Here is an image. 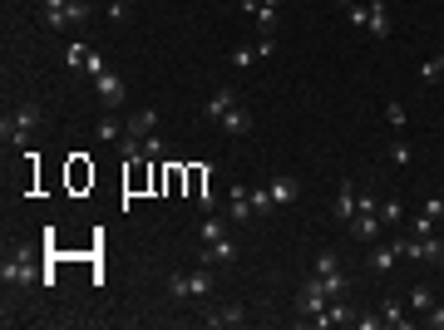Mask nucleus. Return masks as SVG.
I'll use <instances>...</instances> for the list:
<instances>
[{"instance_id": "nucleus-13", "label": "nucleus", "mask_w": 444, "mask_h": 330, "mask_svg": "<svg viewBox=\"0 0 444 330\" xmlns=\"http://www.w3.org/2000/svg\"><path fill=\"white\" fill-rule=\"evenodd\" d=\"M395 261H400V237H395V241H385V246H375V251H370V271H375V276H385V271H390V266H395Z\"/></svg>"}, {"instance_id": "nucleus-31", "label": "nucleus", "mask_w": 444, "mask_h": 330, "mask_svg": "<svg viewBox=\"0 0 444 330\" xmlns=\"http://www.w3.org/2000/svg\"><path fill=\"white\" fill-rule=\"evenodd\" d=\"M143 158H163V143H158V138H153V133H148V138H143Z\"/></svg>"}, {"instance_id": "nucleus-29", "label": "nucleus", "mask_w": 444, "mask_h": 330, "mask_svg": "<svg viewBox=\"0 0 444 330\" xmlns=\"http://www.w3.org/2000/svg\"><path fill=\"white\" fill-rule=\"evenodd\" d=\"M400 217H405V207H400L395 198H385V203H380V222H400Z\"/></svg>"}, {"instance_id": "nucleus-16", "label": "nucleus", "mask_w": 444, "mask_h": 330, "mask_svg": "<svg viewBox=\"0 0 444 330\" xmlns=\"http://www.w3.org/2000/svg\"><path fill=\"white\" fill-rule=\"evenodd\" d=\"M153 123H158V109H138L133 118H128V128H123V133H128V138H148V133H153Z\"/></svg>"}, {"instance_id": "nucleus-24", "label": "nucleus", "mask_w": 444, "mask_h": 330, "mask_svg": "<svg viewBox=\"0 0 444 330\" xmlns=\"http://www.w3.org/2000/svg\"><path fill=\"white\" fill-rule=\"evenodd\" d=\"M440 74H444V55H430V59H425V69H420V79H425V84H435Z\"/></svg>"}, {"instance_id": "nucleus-3", "label": "nucleus", "mask_w": 444, "mask_h": 330, "mask_svg": "<svg viewBox=\"0 0 444 330\" xmlns=\"http://www.w3.org/2000/svg\"><path fill=\"white\" fill-rule=\"evenodd\" d=\"M400 256H410V261H440L444 266V237H400Z\"/></svg>"}, {"instance_id": "nucleus-17", "label": "nucleus", "mask_w": 444, "mask_h": 330, "mask_svg": "<svg viewBox=\"0 0 444 330\" xmlns=\"http://www.w3.org/2000/svg\"><path fill=\"white\" fill-rule=\"evenodd\" d=\"M380 326H395V330H405V326H410L405 306H400V301H380Z\"/></svg>"}, {"instance_id": "nucleus-8", "label": "nucleus", "mask_w": 444, "mask_h": 330, "mask_svg": "<svg viewBox=\"0 0 444 330\" xmlns=\"http://www.w3.org/2000/svg\"><path fill=\"white\" fill-rule=\"evenodd\" d=\"M267 188H272V203H277V207H292V203L301 198V178H292V173H277Z\"/></svg>"}, {"instance_id": "nucleus-35", "label": "nucleus", "mask_w": 444, "mask_h": 330, "mask_svg": "<svg viewBox=\"0 0 444 330\" xmlns=\"http://www.w3.org/2000/svg\"><path fill=\"white\" fill-rule=\"evenodd\" d=\"M128 5H133V0H109V15H113V20H123V10H128Z\"/></svg>"}, {"instance_id": "nucleus-6", "label": "nucleus", "mask_w": 444, "mask_h": 330, "mask_svg": "<svg viewBox=\"0 0 444 330\" xmlns=\"http://www.w3.org/2000/svg\"><path fill=\"white\" fill-rule=\"evenodd\" d=\"M30 281H40V276H35V261H30V251H15V256H5V286H30Z\"/></svg>"}, {"instance_id": "nucleus-12", "label": "nucleus", "mask_w": 444, "mask_h": 330, "mask_svg": "<svg viewBox=\"0 0 444 330\" xmlns=\"http://www.w3.org/2000/svg\"><path fill=\"white\" fill-rule=\"evenodd\" d=\"M365 30H370L375 40L390 35V10H385V0H370V5H365Z\"/></svg>"}, {"instance_id": "nucleus-4", "label": "nucleus", "mask_w": 444, "mask_h": 330, "mask_svg": "<svg viewBox=\"0 0 444 330\" xmlns=\"http://www.w3.org/2000/svg\"><path fill=\"white\" fill-rule=\"evenodd\" d=\"M321 311H326V281H321V276H311V281L296 291V316H301V321H311V316H321Z\"/></svg>"}, {"instance_id": "nucleus-14", "label": "nucleus", "mask_w": 444, "mask_h": 330, "mask_svg": "<svg viewBox=\"0 0 444 330\" xmlns=\"http://www.w3.org/2000/svg\"><path fill=\"white\" fill-rule=\"evenodd\" d=\"M227 109H237V89H232V84H222L218 94H208V104H203V113H208V118H222Z\"/></svg>"}, {"instance_id": "nucleus-32", "label": "nucleus", "mask_w": 444, "mask_h": 330, "mask_svg": "<svg viewBox=\"0 0 444 330\" xmlns=\"http://www.w3.org/2000/svg\"><path fill=\"white\" fill-rule=\"evenodd\" d=\"M345 15H350V25H360V30H365V5H345Z\"/></svg>"}, {"instance_id": "nucleus-15", "label": "nucleus", "mask_w": 444, "mask_h": 330, "mask_svg": "<svg viewBox=\"0 0 444 330\" xmlns=\"http://www.w3.org/2000/svg\"><path fill=\"white\" fill-rule=\"evenodd\" d=\"M218 123L227 128V133H232V138H242V133H252V113L242 109V104H237V109H227V113L218 118Z\"/></svg>"}, {"instance_id": "nucleus-7", "label": "nucleus", "mask_w": 444, "mask_h": 330, "mask_svg": "<svg viewBox=\"0 0 444 330\" xmlns=\"http://www.w3.org/2000/svg\"><path fill=\"white\" fill-rule=\"evenodd\" d=\"M94 89H99V99H104V109H118L123 99H128V84L113 74V69H104V74H94Z\"/></svg>"}, {"instance_id": "nucleus-34", "label": "nucleus", "mask_w": 444, "mask_h": 330, "mask_svg": "<svg viewBox=\"0 0 444 330\" xmlns=\"http://www.w3.org/2000/svg\"><path fill=\"white\" fill-rule=\"evenodd\" d=\"M237 10H242V15H247V20H252V15H257V10H262V0H237Z\"/></svg>"}, {"instance_id": "nucleus-30", "label": "nucleus", "mask_w": 444, "mask_h": 330, "mask_svg": "<svg viewBox=\"0 0 444 330\" xmlns=\"http://www.w3.org/2000/svg\"><path fill=\"white\" fill-rule=\"evenodd\" d=\"M84 69H89V74H104L109 64H104V55H99V50H89V55H84Z\"/></svg>"}, {"instance_id": "nucleus-22", "label": "nucleus", "mask_w": 444, "mask_h": 330, "mask_svg": "<svg viewBox=\"0 0 444 330\" xmlns=\"http://www.w3.org/2000/svg\"><path fill=\"white\" fill-rule=\"evenodd\" d=\"M331 271H340V256L326 246V251H316V276H331Z\"/></svg>"}, {"instance_id": "nucleus-20", "label": "nucleus", "mask_w": 444, "mask_h": 330, "mask_svg": "<svg viewBox=\"0 0 444 330\" xmlns=\"http://www.w3.org/2000/svg\"><path fill=\"white\" fill-rule=\"evenodd\" d=\"M257 59H262L257 45H237V50H232V64H237V69H247V64H257Z\"/></svg>"}, {"instance_id": "nucleus-2", "label": "nucleus", "mask_w": 444, "mask_h": 330, "mask_svg": "<svg viewBox=\"0 0 444 330\" xmlns=\"http://www.w3.org/2000/svg\"><path fill=\"white\" fill-rule=\"evenodd\" d=\"M168 296H173V301L213 296V276H208V266H203V271H178V276H168Z\"/></svg>"}, {"instance_id": "nucleus-18", "label": "nucleus", "mask_w": 444, "mask_h": 330, "mask_svg": "<svg viewBox=\"0 0 444 330\" xmlns=\"http://www.w3.org/2000/svg\"><path fill=\"white\" fill-rule=\"evenodd\" d=\"M247 316H242V306H222V311H213L208 316V326H242Z\"/></svg>"}, {"instance_id": "nucleus-1", "label": "nucleus", "mask_w": 444, "mask_h": 330, "mask_svg": "<svg viewBox=\"0 0 444 330\" xmlns=\"http://www.w3.org/2000/svg\"><path fill=\"white\" fill-rule=\"evenodd\" d=\"M40 118H45V113H40V104H35V99H30V104H20L15 113H5V123H0V138L20 148V143H30V133L40 128Z\"/></svg>"}, {"instance_id": "nucleus-9", "label": "nucleus", "mask_w": 444, "mask_h": 330, "mask_svg": "<svg viewBox=\"0 0 444 330\" xmlns=\"http://www.w3.org/2000/svg\"><path fill=\"white\" fill-rule=\"evenodd\" d=\"M227 217H232V222H252V217H257V212H252V188L237 183V188L227 193Z\"/></svg>"}, {"instance_id": "nucleus-23", "label": "nucleus", "mask_w": 444, "mask_h": 330, "mask_svg": "<svg viewBox=\"0 0 444 330\" xmlns=\"http://www.w3.org/2000/svg\"><path fill=\"white\" fill-rule=\"evenodd\" d=\"M198 237H203V241H218V237H227L222 217H213V212H208V217H203V232H198Z\"/></svg>"}, {"instance_id": "nucleus-19", "label": "nucleus", "mask_w": 444, "mask_h": 330, "mask_svg": "<svg viewBox=\"0 0 444 330\" xmlns=\"http://www.w3.org/2000/svg\"><path fill=\"white\" fill-rule=\"evenodd\" d=\"M321 281H326V301H335V296H345V291H350V276H340V271L321 276Z\"/></svg>"}, {"instance_id": "nucleus-26", "label": "nucleus", "mask_w": 444, "mask_h": 330, "mask_svg": "<svg viewBox=\"0 0 444 330\" xmlns=\"http://www.w3.org/2000/svg\"><path fill=\"white\" fill-rule=\"evenodd\" d=\"M410 158H415V153H410V143H405V138H395V143H390V163L410 168Z\"/></svg>"}, {"instance_id": "nucleus-11", "label": "nucleus", "mask_w": 444, "mask_h": 330, "mask_svg": "<svg viewBox=\"0 0 444 330\" xmlns=\"http://www.w3.org/2000/svg\"><path fill=\"white\" fill-rule=\"evenodd\" d=\"M355 207H360V193H355V183H340V193H335V222H340V227H350Z\"/></svg>"}, {"instance_id": "nucleus-27", "label": "nucleus", "mask_w": 444, "mask_h": 330, "mask_svg": "<svg viewBox=\"0 0 444 330\" xmlns=\"http://www.w3.org/2000/svg\"><path fill=\"white\" fill-rule=\"evenodd\" d=\"M385 123H390V128H405V104H400V99L385 104Z\"/></svg>"}, {"instance_id": "nucleus-10", "label": "nucleus", "mask_w": 444, "mask_h": 330, "mask_svg": "<svg viewBox=\"0 0 444 330\" xmlns=\"http://www.w3.org/2000/svg\"><path fill=\"white\" fill-rule=\"evenodd\" d=\"M227 266V261H237V241L232 237H218V241H203V266Z\"/></svg>"}, {"instance_id": "nucleus-36", "label": "nucleus", "mask_w": 444, "mask_h": 330, "mask_svg": "<svg viewBox=\"0 0 444 330\" xmlns=\"http://www.w3.org/2000/svg\"><path fill=\"white\" fill-rule=\"evenodd\" d=\"M262 5H282V0H262Z\"/></svg>"}, {"instance_id": "nucleus-21", "label": "nucleus", "mask_w": 444, "mask_h": 330, "mask_svg": "<svg viewBox=\"0 0 444 330\" xmlns=\"http://www.w3.org/2000/svg\"><path fill=\"white\" fill-rule=\"evenodd\" d=\"M272 207H277V203H272V188H252V212H257V217H267Z\"/></svg>"}, {"instance_id": "nucleus-5", "label": "nucleus", "mask_w": 444, "mask_h": 330, "mask_svg": "<svg viewBox=\"0 0 444 330\" xmlns=\"http://www.w3.org/2000/svg\"><path fill=\"white\" fill-rule=\"evenodd\" d=\"M45 20H50V30H74L79 20H89V5L84 0H70L60 10H45Z\"/></svg>"}, {"instance_id": "nucleus-28", "label": "nucleus", "mask_w": 444, "mask_h": 330, "mask_svg": "<svg viewBox=\"0 0 444 330\" xmlns=\"http://www.w3.org/2000/svg\"><path fill=\"white\" fill-rule=\"evenodd\" d=\"M430 306H435V296H430L425 286H415V291H410V311H430Z\"/></svg>"}, {"instance_id": "nucleus-33", "label": "nucleus", "mask_w": 444, "mask_h": 330, "mask_svg": "<svg viewBox=\"0 0 444 330\" xmlns=\"http://www.w3.org/2000/svg\"><path fill=\"white\" fill-rule=\"evenodd\" d=\"M425 321H430L435 330H444V306H430V316H425Z\"/></svg>"}, {"instance_id": "nucleus-37", "label": "nucleus", "mask_w": 444, "mask_h": 330, "mask_svg": "<svg viewBox=\"0 0 444 330\" xmlns=\"http://www.w3.org/2000/svg\"><path fill=\"white\" fill-rule=\"evenodd\" d=\"M84 5H89V0H84Z\"/></svg>"}, {"instance_id": "nucleus-25", "label": "nucleus", "mask_w": 444, "mask_h": 330, "mask_svg": "<svg viewBox=\"0 0 444 330\" xmlns=\"http://www.w3.org/2000/svg\"><path fill=\"white\" fill-rule=\"evenodd\" d=\"M99 138H104V143H118V138H123V123H118V118H99Z\"/></svg>"}]
</instances>
